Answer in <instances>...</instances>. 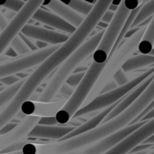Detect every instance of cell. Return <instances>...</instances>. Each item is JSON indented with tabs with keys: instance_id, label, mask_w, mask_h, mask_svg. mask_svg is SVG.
<instances>
[{
	"instance_id": "obj_22",
	"label": "cell",
	"mask_w": 154,
	"mask_h": 154,
	"mask_svg": "<svg viewBox=\"0 0 154 154\" xmlns=\"http://www.w3.org/2000/svg\"><path fill=\"white\" fill-rule=\"evenodd\" d=\"M24 81L25 79H23L10 87H6L4 90L0 92V110L3 109L10 102V100L15 96V94L23 86Z\"/></svg>"
},
{
	"instance_id": "obj_34",
	"label": "cell",
	"mask_w": 154,
	"mask_h": 154,
	"mask_svg": "<svg viewBox=\"0 0 154 154\" xmlns=\"http://www.w3.org/2000/svg\"><path fill=\"white\" fill-rule=\"evenodd\" d=\"M16 125H17V124L14 123H14H13V122L9 123L8 125H6L5 127H3V128L0 130V135H4V134H6L10 133Z\"/></svg>"
},
{
	"instance_id": "obj_25",
	"label": "cell",
	"mask_w": 154,
	"mask_h": 154,
	"mask_svg": "<svg viewBox=\"0 0 154 154\" xmlns=\"http://www.w3.org/2000/svg\"><path fill=\"white\" fill-rule=\"evenodd\" d=\"M85 73H86V72H85ZM85 73H84V72L73 73V74L68 79V80L66 81V84H68L69 86H70L71 88H73L76 89V88L80 84V82H81V80H82V79H83V77H84V75H85Z\"/></svg>"
},
{
	"instance_id": "obj_19",
	"label": "cell",
	"mask_w": 154,
	"mask_h": 154,
	"mask_svg": "<svg viewBox=\"0 0 154 154\" xmlns=\"http://www.w3.org/2000/svg\"><path fill=\"white\" fill-rule=\"evenodd\" d=\"M154 48V15L148 24L143 39L138 46L137 51L139 54L149 55Z\"/></svg>"
},
{
	"instance_id": "obj_2",
	"label": "cell",
	"mask_w": 154,
	"mask_h": 154,
	"mask_svg": "<svg viewBox=\"0 0 154 154\" xmlns=\"http://www.w3.org/2000/svg\"><path fill=\"white\" fill-rule=\"evenodd\" d=\"M105 32V30H101L90 36L79 48H78L55 71L51 79L49 80L46 87L41 93L39 102L51 103L54 100L60 90L66 83L68 79L75 72L77 68L88 59L90 55H93L99 42Z\"/></svg>"
},
{
	"instance_id": "obj_3",
	"label": "cell",
	"mask_w": 154,
	"mask_h": 154,
	"mask_svg": "<svg viewBox=\"0 0 154 154\" xmlns=\"http://www.w3.org/2000/svg\"><path fill=\"white\" fill-rule=\"evenodd\" d=\"M147 26L140 28V30L136 32L133 36L125 39L118 48L111 51L107 60L106 61L105 68L98 78V80L97 81L95 87L93 88L91 93L89 94L83 106L89 104L94 98L100 95V92L102 91L104 87L108 82L113 80L114 76L123 68L124 64L137 51Z\"/></svg>"
},
{
	"instance_id": "obj_35",
	"label": "cell",
	"mask_w": 154,
	"mask_h": 154,
	"mask_svg": "<svg viewBox=\"0 0 154 154\" xmlns=\"http://www.w3.org/2000/svg\"><path fill=\"white\" fill-rule=\"evenodd\" d=\"M10 21H8L6 19V17L5 16V14L0 10V32L4 31V29L7 26V24L9 23Z\"/></svg>"
},
{
	"instance_id": "obj_39",
	"label": "cell",
	"mask_w": 154,
	"mask_h": 154,
	"mask_svg": "<svg viewBox=\"0 0 154 154\" xmlns=\"http://www.w3.org/2000/svg\"><path fill=\"white\" fill-rule=\"evenodd\" d=\"M117 8H118V6H117V5H113V4L111 3V5H110V6H109L108 10H110V11H112V12L116 13V10H117Z\"/></svg>"
},
{
	"instance_id": "obj_29",
	"label": "cell",
	"mask_w": 154,
	"mask_h": 154,
	"mask_svg": "<svg viewBox=\"0 0 154 154\" xmlns=\"http://www.w3.org/2000/svg\"><path fill=\"white\" fill-rule=\"evenodd\" d=\"M19 36L23 39V41L26 43V45L31 49L32 51H37V50H40V49H38L37 46L35 45V41H34V40H32V39H30V38L24 36V35L22 34L21 32L19 33Z\"/></svg>"
},
{
	"instance_id": "obj_43",
	"label": "cell",
	"mask_w": 154,
	"mask_h": 154,
	"mask_svg": "<svg viewBox=\"0 0 154 154\" xmlns=\"http://www.w3.org/2000/svg\"><path fill=\"white\" fill-rule=\"evenodd\" d=\"M150 55H151V56H153V57H154V48H153V50H152V51H151Z\"/></svg>"
},
{
	"instance_id": "obj_23",
	"label": "cell",
	"mask_w": 154,
	"mask_h": 154,
	"mask_svg": "<svg viewBox=\"0 0 154 154\" xmlns=\"http://www.w3.org/2000/svg\"><path fill=\"white\" fill-rule=\"evenodd\" d=\"M10 47L14 50V51L17 55H26L32 52L31 49L26 45V43L23 41V39L19 36V34L13 40L10 44Z\"/></svg>"
},
{
	"instance_id": "obj_21",
	"label": "cell",
	"mask_w": 154,
	"mask_h": 154,
	"mask_svg": "<svg viewBox=\"0 0 154 154\" xmlns=\"http://www.w3.org/2000/svg\"><path fill=\"white\" fill-rule=\"evenodd\" d=\"M65 5H67L69 7H70L72 10H74L76 13L82 15L84 18H86L89 13L92 11L94 5L91 4L88 1L84 0H70L68 2H63Z\"/></svg>"
},
{
	"instance_id": "obj_15",
	"label": "cell",
	"mask_w": 154,
	"mask_h": 154,
	"mask_svg": "<svg viewBox=\"0 0 154 154\" xmlns=\"http://www.w3.org/2000/svg\"><path fill=\"white\" fill-rule=\"evenodd\" d=\"M32 20L39 22L41 23L46 24L48 26H51L54 29L60 30L61 32H64L66 34H73L76 31V28L62 20L60 17H59L57 14H53L51 11H47L42 7H40L32 15Z\"/></svg>"
},
{
	"instance_id": "obj_28",
	"label": "cell",
	"mask_w": 154,
	"mask_h": 154,
	"mask_svg": "<svg viewBox=\"0 0 154 154\" xmlns=\"http://www.w3.org/2000/svg\"><path fill=\"white\" fill-rule=\"evenodd\" d=\"M38 125H47V126H56L59 124H58V122L54 116V117H41Z\"/></svg>"
},
{
	"instance_id": "obj_37",
	"label": "cell",
	"mask_w": 154,
	"mask_h": 154,
	"mask_svg": "<svg viewBox=\"0 0 154 154\" xmlns=\"http://www.w3.org/2000/svg\"><path fill=\"white\" fill-rule=\"evenodd\" d=\"M4 55H5V56H6L7 58H13V57L14 58V57H16V55H17V54H16V53L14 51V50L9 46V47L7 48V50L5 51V52L4 53Z\"/></svg>"
},
{
	"instance_id": "obj_4",
	"label": "cell",
	"mask_w": 154,
	"mask_h": 154,
	"mask_svg": "<svg viewBox=\"0 0 154 154\" xmlns=\"http://www.w3.org/2000/svg\"><path fill=\"white\" fill-rule=\"evenodd\" d=\"M105 64L106 62L103 64H98L94 61L91 62L80 84L76 88L72 96L66 101L62 108L56 115L55 118L59 125H64L68 124L73 118L74 115L83 106L98 80V78L105 68Z\"/></svg>"
},
{
	"instance_id": "obj_11",
	"label": "cell",
	"mask_w": 154,
	"mask_h": 154,
	"mask_svg": "<svg viewBox=\"0 0 154 154\" xmlns=\"http://www.w3.org/2000/svg\"><path fill=\"white\" fill-rule=\"evenodd\" d=\"M20 32L32 40L45 42L49 45H61L69 38L66 33L29 23L24 25Z\"/></svg>"
},
{
	"instance_id": "obj_24",
	"label": "cell",
	"mask_w": 154,
	"mask_h": 154,
	"mask_svg": "<svg viewBox=\"0 0 154 154\" xmlns=\"http://www.w3.org/2000/svg\"><path fill=\"white\" fill-rule=\"evenodd\" d=\"M25 5L24 1L22 0H6L5 2H0V6L6 8L7 10L13 11L14 13H18Z\"/></svg>"
},
{
	"instance_id": "obj_5",
	"label": "cell",
	"mask_w": 154,
	"mask_h": 154,
	"mask_svg": "<svg viewBox=\"0 0 154 154\" xmlns=\"http://www.w3.org/2000/svg\"><path fill=\"white\" fill-rule=\"evenodd\" d=\"M154 73V66L152 68H148L144 72L141 73L136 78L131 79L127 84L119 87L108 93L99 95L96 98H94L89 104L85 106H82L73 116V118H78L84 116L86 115L102 111L112 105L116 104L119 100H121L124 97H125L128 93H130L133 89H134L137 86H139L142 82H143L146 79L152 76Z\"/></svg>"
},
{
	"instance_id": "obj_17",
	"label": "cell",
	"mask_w": 154,
	"mask_h": 154,
	"mask_svg": "<svg viewBox=\"0 0 154 154\" xmlns=\"http://www.w3.org/2000/svg\"><path fill=\"white\" fill-rule=\"evenodd\" d=\"M119 102H120V100L118 102H116V104L112 105L111 106H109V107H107V108L100 111L97 116L91 117L87 122H85L83 125H80L77 126L71 133H69V134H67L65 137H63L60 141H64V140H68V139H70V138H74V137H77L79 135L87 134V133H88V132L96 129L97 126H99L102 124V122L105 120V118L107 116V115L118 105Z\"/></svg>"
},
{
	"instance_id": "obj_33",
	"label": "cell",
	"mask_w": 154,
	"mask_h": 154,
	"mask_svg": "<svg viewBox=\"0 0 154 154\" xmlns=\"http://www.w3.org/2000/svg\"><path fill=\"white\" fill-rule=\"evenodd\" d=\"M118 88V87H117V85L116 84V82H115L114 80H112V81L108 82V83L104 87V88H103L102 91L100 92V95L108 93V92H110V91H112V90H114V89H116V88Z\"/></svg>"
},
{
	"instance_id": "obj_40",
	"label": "cell",
	"mask_w": 154,
	"mask_h": 154,
	"mask_svg": "<svg viewBox=\"0 0 154 154\" xmlns=\"http://www.w3.org/2000/svg\"><path fill=\"white\" fill-rule=\"evenodd\" d=\"M148 152V151H145V152H135V153H127V154H146Z\"/></svg>"
},
{
	"instance_id": "obj_20",
	"label": "cell",
	"mask_w": 154,
	"mask_h": 154,
	"mask_svg": "<svg viewBox=\"0 0 154 154\" xmlns=\"http://www.w3.org/2000/svg\"><path fill=\"white\" fill-rule=\"evenodd\" d=\"M154 15V0L153 1H144L142 5L141 10L139 11L138 14L136 15L134 22L131 27V29L137 28L140 24H142L143 22L148 20L149 18H152ZM130 29V30H131Z\"/></svg>"
},
{
	"instance_id": "obj_30",
	"label": "cell",
	"mask_w": 154,
	"mask_h": 154,
	"mask_svg": "<svg viewBox=\"0 0 154 154\" xmlns=\"http://www.w3.org/2000/svg\"><path fill=\"white\" fill-rule=\"evenodd\" d=\"M153 108H154V99L152 101V103H151V104H150V105H149V106L144 109V111H143V113H142V114H141V115H140V116H138V117H137V118H136V119L132 123V125H135V124L140 123V122H141V120H142V119H143V117H144V116H146V115H147L151 110H152Z\"/></svg>"
},
{
	"instance_id": "obj_26",
	"label": "cell",
	"mask_w": 154,
	"mask_h": 154,
	"mask_svg": "<svg viewBox=\"0 0 154 154\" xmlns=\"http://www.w3.org/2000/svg\"><path fill=\"white\" fill-rule=\"evenodd\" d=\"M113 80L116 82V84L117 85V87H122L125 84H127L130 80L128 79V77L126 76V74L125 73V71L121 69L113 78Z\"/></svg>"
},
{
	"instance_id": "obj_44",
	"label": "cell",
	"mask_w": 154,
	"mask_h": 154,
	"mask_svg": "<svg viewBox=\"0 0 154 154\" xmlns=\"http://www.w3.org/2000/svg\"><path fill=\"white\" fill-rule=\"evenodd\" d=\"M5 87H3V86H1V87H0V92H1V91H2V90H4V89H5Z\"/></svg>"
},
{
	"instance_id": "obj_27",
	"label": "cell",
	"mask_w": 154,
	"mask_h": 154,
	"mask_svg": "<svg viewBox=\"0 0 154 154\" xmlns=\"http://www.w3.org/2000/svg\"><path fill=\"white\" fill-rule=\"evenodd\" d=\"M21 80H23V79H19V78L17 77V75L8 76V77H5V78L1 79H0V84H1L2 86H4L5 88H6V87L12 86V85H14V84H15V83L21 81Z\"/></svg>"
},
{
	"instance_id": "obj_42",
	"label": "cell",
	"mask_w": 154,
	"mask_h": 154,
	"mask_svg": "<svg viewBox=\"0 0 154 154\" xmlns=\"http://www.w3.org/2000/svg\"><path fill=\"white\" fill-rule=\"evenodd\" d=\"M4 154H23L22 152H10V153H4Z\"/></svg>"
},
{
	"instance_id": "obj_38",
	"label": "cell",
	"mask_w": 154,
	"mask_h": 154,
	"mask_svg": "<svg viewBox=\"0 0 154 154\" xmlns=\"http://www.w3.org/2000/svg\"><path fill=\"white\" fill-rule=\"evenodd\" d=\"M15 14H16V13H14V12H13V11H10V10H7V9H6V12H5V16L6 17L7 20L9 19V21H11L12 19H14V17L15 16Z\"/></svg>"
},
{
	"instance_id": "obj_32",
	"label": "cell",
	"mask_w": 154,
	"mask_h": 154,
	"mask_svg": "<svg viewBox=\"0 0 154 154\" xmlns=\"http://www.w3.org/2000/svg\"><path fill=\"white\" fill-rule=\"evenodd\" d=\"M114 15H115V13L107 9V11H106V12L104 14V15L102 16L100 22H101V23H106V24H109V23H111V21H112Z\"/></svg>"
},
{
	"instance_id": "obj_36",
	"label": "cell",
	"mask_w": 154,
	"mask_h": 154,
	"mask_svg": "<svg viewBox=\"0 0 154 154\" xmlns=\"http://www.w3.org/2000/svg\"><path fill=\"white\" fill-rule=\"evenodd\" d=\"M154 119V108L152 110H151L142 120H141V122H149V121H151V120H152Z\"/></svg>"
},
{
	"instance_id": "obj_12",
	"label": "cell",
	"mask_w": 154,
	"mask_h": 154,
	"mask_svg": "<svg viewBox=\"0 0 154 154\" xmlns=\"http://www.w3.org/2000/svg\"><path fill=\"white\" fill-rule=\"evenodd\" d=\"M65 103V100H60L51 103L28 100L23 104L21 107V113L25 116L54 117L62 108Z\"/></svg>"
},
{
	"instance_id": "obj_41",
	"label": "cell",
	"mask_w": 154,
	"mask_h": 154,
	"mask_svg": "<svg viewBox=\"0 0 154 154\" xmlns=\"http://www.w3.org/2000/svg\"><path fill=\"white\" fill-rule=\"evenodd\" d=\"M146 154H154V148L151 149V150H149V151H148V152H147Z\"/></svg>"
},
{
	"instance_id": "obj_8",
	"label": "cell",
	"mask_w": 154,
	"mask_h": 154,
	"mask_svg": "<svg viewBox=\"0 0 154 154\" xmlns=\"http://www.w3.org/2000/svg\"><path fill=\"white\" fill-rule=\"evenodd\" d=\"M60 47V45H50L47 48L32 51L20 58L0 63V79L19 74L35 66H40Z\"/></svg>"
},
{
	"instance_id": "obj_13",
	"label": "cell",
	"mask_w": 154,
	"mask_h": 154,
	"mask_svg": "<svg viewBox=\"0 0 154 154\" xmlns=\"http://www.w3.org/2000/svg\"><path fill=\"white\" fill-rule=\"evenodd\" d=\"M47 7L51 12L57 14L62 20L75 27L76 29L79 28L81 23L84 22L85 18L80 15L79 14L76 13L67 5H65L62 1L59 0H51V1H44L43 5Z\"/></svg>"
},
{
	"instance_id": "obj_16",
	"label": "cell",
	"mask_w": 154,
	"mask_h": 154,
	"mask_svg": "<svg viewBox=\"0 0 154 154\" xmlns=\"http://www.w3.org/2000/svg\"><path fill=\"white\" fill-rule=\"evenodd\" d=\"M76 126L69 125H56L47 126L37 125L28 134L27 138H38V139H50V140H60L67 134L71 133Z\"/></svg>"
},
{
	"instance_id": "obj_10",
	"label": "cell",
	"mask_w": 154,
	"mask_h": 154,
	"mask_svg": "<svg viewBox=\"0 0 154 154\" xmlns=\"http://www.w3.org/2000/svg\"><path fill=\"white\" fill-rule=\"evenodd\" d=\"M41 117L25 116L22 121L17 123V125L8 134L0 135V152L9 146L25 140L31 131L39 124Z\"/></svg>"
},
{
	"instance_id": "obj_9",
	"label": "cell",
	"mask_w": 154,
	"mask_h": 154,
	"mask_svg": "<svg viewBox=\"0 0 154 154\" xmlns=\"http://www.w3.org/2000/svg\"><path fill=\"white\" fill-rule=\"evenodd\" d=\"M147 122H140L138 124L129 125L110 136H107L95 143H92L89 146H87L83 149L73 152L69 154H104L109 150H111L113 147H115L116 144L121 143L123 140H125L131 134L134 133L136 130L141 128Z\"/></svg>"
},
{
	"instance_id": "obj_14",
	"label": "cell",
	"mask_w": 154,
	"mask_h": 154,
	"mask_svg": "<svg viewBox=\"0 0 154 154\" xmlns=\"http://www.w3.org/2000/svg\"><path fill=\"white\" fill-rule=\"evenodd\" d=\"M153 79L154 73L152 76H150L148 79H146L143 82H142L139 86H137L134 89H133L130 93H128L125 97H124L120 100V102L118 103V105L107 115V116L105 118V120L102 122V124L107 123L108 121L112 120L116 116H118L120 113H122L123 111H125V109H127L130 106H132L141 97V95L144 92V90L151 84V82L153 80Z\"/></svg>"
},
{
	"instance_id": "obj_18",
	"label": "cell",
	"mask_w": 154,
	"mask_h": 154,
	"mask_svg": "<svg viewBox=\"0 0 154 154\" xmlns=\"http://www.w3.org/2000/svg\"><path fill=\"white\" fill-rule=\"evenodd\" d=\"M154 66V57L143 54H137L135 56H132L123 66L122 69L126 72H132L137 69H141L145 67H153Z\"/></svg>"
},
{
	"instance_id": "obj_31",
	"label": "cell",
	"mask_w": 154,
	"mask_h": 154,
	"mask_svg": "<svg viewBox=\"0 0 154 154\" xmlns=\"http://www.w3.org/2000/svg\"><path fill=\"white\" fill-rule=\"evenodd\" d=\"M75 91V88H71L70 86H69L68 84H64L63 87L61 88V89L60 90V93L63 96H66V97H69V98L72 96V94L74 93Z\"/></svg>"
},
{
	"instance_id": "obj_1",
	"label": "cell",
	"mask_w": 154,
	"mask_h": 154,
	"mask_svg": "<svg viewBox=\"0 0 154 154\" xmlns=\"http://www.w3.org/2000/svg\"><path fill=\"white\" fill-rule=\"evenodd\" d=\"M107 8L108 5L105 2L97 1L94 5L92 11L85 18L81 25L76 29L75 32L69 36V40L29 75L15 96L0 111V130L11 123L21 112L23 104L30 99L41 84L89 38Z\"/></svg>"
},
{
	"instance_id": "obj_7",
	"label": "cell",
	"mask_w": 154,
	"mask_h": 154,
	"mask_svg": "<svg viewBox=\"0 0 154 154\" xmlns=\"http://www.w3.org/2000/svg\"><path fill=\"white\" fill-rule=\"evenodd\" d=\"M44 1L29 0L25 2L23 7L15 14L7 26L0 32V57L5 52L13 40L20 33L24 25L32 19L33 14L42 6Z\"/></svg>"
},
{
	"instance_id": "obj_6",
	"label": "cell",
	"mask_w": 154,
	"mask_h": 154,
	"mask_svg": "<svg viewBox=\"0 0 154 154\" xmlns=\"http://www.w3.org/2000/svg\"><path fill=\"white\" fill-rule=\"evenodd\" d=\"M131 12L132 11L125 6V1H121V4L118 6L116 12L115 13L111 23L105 30V32L99 42V44L92 55V60L94 62L103 64L107 60L118 39L122 28Z\"/></svg>"
}]
</instances>
